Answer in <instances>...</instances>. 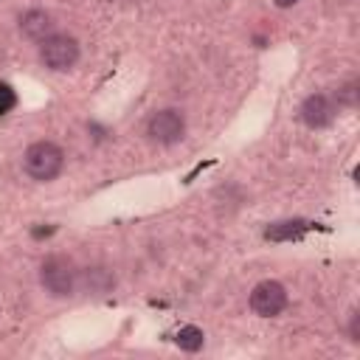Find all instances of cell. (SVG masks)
Instances as JSON below:
<instances>
[{
  "mask_svg": "<svg viewBox=\"0 0 360 360\" xmlns=\"http://www.w3.org/2000/svg\"><path fill=\"white\" fill-rule=\"evenodd\" d=\"M22 166H25V172H28L34 180L48 183V180H53V177L62 172V166H65V152H62L53 141H37V143H31V146L25 149Z\"/></svg>",
  "mask_w": 360,
  "mask_h": 360,
  "instance_id": "obj_1",
  "label": "cell"
},
{
  "mask_svg": "<svg viewBox=\"0 0 360 360\" xmlns=\"http://www.w3.org/2000/svg\"><path fill=\"white\" fill-rule=\"evenodd\" d=\"M39 281H42V287H45L51 295H56V298L70 295V292L76 290V267H73V262L65 259V256H51V259H45L42 267H39Z\"/></svg>",
  "mask_w": 360,
  "mask_h": 360,
  "instance_id": "obj_2",
  "label": "cell"
},
{
  "mask_svg": "<svg viewBox=\"0 0 360 360\" xmlns=\"http://www.w3.org/2000/svg\"><path fill=\"white\" fill-rule=\"evenodd\" d=\"M39 59L51 70H70L79 62V42L68 34H51L39 45Z\"/></svg>",
  "mask_w": 360,
  "mask_h": 360,
  "instance_id": "obj_3",
  "label": "cell"
},
{
  "mask_svg": "<svg viewBox=\"0 0 360 360\" xmlns=\"http://www.w3.org/2000/svg\"><path fill=\"white\" fill-rule=\"evenodd\" d=\"M146 135L155 143H163V146L177 143L186 135V118H183V112L180 110H172V107L169 110H158L149 118V124H146Z\"/></svg>",
  "mask_w": 360,
  "mask_h": 360,
  "instance_id": "obj_4",
  "label": "cell"
},
{
  "mask_svg": "<svg viewBox=\"0 0 360 360\" xmlns=\"http://www.w3.org/2000/svg\"><path fill=\"white\" fill-rule=\"evenodd\" d=\"M284 307H287V290H284V284L267 278V281H259L253 287V292H250V309L259 318H273Z\"/></svg>",
  "mask_w": 360,
  "mask_h": 360,
  "instance_id": "obj_5",
  "label": "cell"
},
{
  "mask_svg": "<svg viewBox=\"0 0 360 360\" xmlns=\"http://www.w3.org/2000/svg\"><path fill=\"white\" fill-rule=\"evenodd\" d=\"M335 112H338V104L332 96L326 93H312L304 98L301 104V121L312 129H321V127H329L335 121Z\"/></svg>",
  "mask_w": 360,
  "mask_h": 360,
  "instance_id": "obj_6",
  "label": "cell"
},
{
  "mask_svg": "<svg viewBox=\"0 0 360 360\" xmlns=\"http://www.w3.org/2000/svg\"><path fill=\"white\" fill-rule=\"evenodd\" d=\"M20 31H22L28 39L42 42V39H48V37H51L53 22H51V17H48L45 11L34 8V11H25V14L20 17Z\"/></svg>",
  "mask_w": 360,
  "mask_h": 360,
  "instance_id": "obj_7",
  "label": "cell"
},
{
  "mask_svg": "<svg viewBox=\"0 0 360 360\" xmlns=\"http://www.w3.org/2000/svg\"><path fill=\"white\" fill-rule=\"evenodd\" d=\"M304 231H307V222H304V219H284V222H273V225L264 231V236H267V239H276V242H284V239L301 236Z\"/></svg>",
  "mask_w": 360,
  "mask_h": 360,
  "instance_id": "obj_8",
  "label": "cell"
},
{
  "mask_svg": "<svg viewBox=\"0 0 360 360\" xmlns=\"http://www.w3.org/2000/svg\"><path fill=\"white\" fill-rule=\"evenodd\" d=\"M174 340H177V346H180L183 352H200L205 338H202V329H197V326H183Z\"/></svg>",
  "mask_w": 360,
  "mask_h": 360,
  "instance_id": "obj_9",
  "label": "cell"
},
{
  "mask_svg": "<svg viewBox=\"0 0 360 360\" xmlns=\"http://www.w3.org/2000/svg\"><path fill=\"white\" fill-rule=\"evenodd\" d=\"M357 96H360L357 82H349L346 87H340V90H338V101H335V104H338V107H349V110H352V107H357Z\"/></svg>",
  "mask_w": 360,
  "mask_h": 360,
  "instance_id": "obj_10",
  "label": "cell"
},
{
  "mask_svg": "<svg viewBox=\"0 0 360 360\" xmlns=\"http://www.w3.org/2000/svg\"><path fill=\"white\" fill-rule=\"evenodd\" d=\"M14 101H17L14 90H11L8 84H0V115H3V112H8V110L14 107Z\"/></svg>",
  "mask_w": 360,
  "mask_h": 360,
  "instance_id": "obj_11",
  "label": "cell"
},
{
  "mask_svg": "<svg viewBox=\"0 0 360 360\" xmlns=\"http://www.w3.org/2000/svg\"><path fill=\"white\" fill-rule=\"evenodd\" d=\"M349 338H352L354 343L360 340V312H357V309H354L352 318H349Z\"/></svg>",
  "mask_w": 360,
  "mask_h": 360,
  "instance_id": "obj_12",
  "label": "cell"
},
{
  "mask_svg": "<svg viewBox=\"0 0 360 360\" xmlns=\"http://www.w3.org/2000/svg\"><path fill=\"white\" fill-rule=\"evenodd\" d=\"M295 3H298V0H276L278 8H290V6H295Z\"/></svg>",
  "mask_w": 360,
  "mask_h": 360,
  "instance_id": "obj_13",
  "label": "cell"
}]
</instances>
